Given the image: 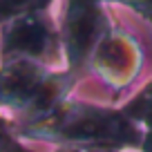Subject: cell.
Masks as SVG:
<instances>
[{"mask_svg": "<svg viewBox=\"0 0 152 152\" xmlns=\"http://www.w3.org/2000/svg\"><path fill=\"white\" fill-rule=\"evenodd\" d=\"M119 105L141 130V134H143L141 152H152V76L148 81H143Z\"/></svg>", "mask_w": 152, "mask_h": 152, "instance_id": "8992f818", "label": "cell"}, {"mask_svg": "<svg viewBox=\"0 0 152 152\" xmlns=\"http://www.w3.org/2000/svg\"><path fill=\"white\" fill-rule=\"evenodd\" d=\"M78 83L69 69L27 58L0 61V112L14 123L43 119L74 96Z\"/></svg>", "mask_w": 152, "mask_h": 152, "instance_id": "7a4b0ae2", "label": "cell"}, {"mask_svg": "<svg viewBox=\"0 0 152 152\" xmlns=\"http://www.w3.org/2000/svg\"><path fill=\"white\" fill-rule=\"evenodd\" d=\"M145 67V49L130 29L116 20L107 29L87 63V76L105 87L114 99L132 94Z\"/></svg>", "mask_w": 152, "mask_h": 152, "instance_id": "277c9868", "label": "cell"}, {"mask_svg": "<svg viewBox=\"0 0 152 152\" xmlns=\"http://www.w3.org/2000/svg\"><path fill=\"white\" fill-rule=\"evenodd\" d=\"M20 139L34 143H47L54 148L83 145L110 148L119 152H141L143 134L116 103H103L72 96L54 112L36 121L16 123Z\"/></svg>", "mask_w": 152, "mask_h": 152, "instance_id": "6da1fadb", "label": "cell"}, {"mask_svg": "<svg viewBox=\"0 0 152 152\" xmlns=\"http://www.w3.org/2000/svg\"><path fill=\"white\" fill-rule=\"evenodd\" d=\"M54 152H119L110 148H83V145H65V148H54Z\"/></svg>", "mask_w": 152, "mask_h": 152, "instance_id": "9c48e42d", "label": "cell"}, {"mask_svg": "<svg viewBox=\"0 0 152 152\" xmlns=\"http://www.w3.org/2000/svg\"><path fill=\"white\" fill-rule=\"evenodd\" d=\"M123 7H128L130 11H134L139 18L145 20L152 27V0H128V2H123Z\"/></svg>", "mask_w": 152, "mask_h": 152, "instance_id": "ba28073f", "label": "cell"}, {"mask_svg": "<svg viewBox=\"0 0 152 152\" xmlns=\"http://www.w3.org/2000/svg\"><path fill=\"white\" fill-rule=\"evenodd\" d=\"M54 2L36 0L34 7L0 27V61L27 58L65 69L58 16Z\"/></svg>", "mask_w": 152, "mask_h": 152, "instance_id": "3957f363", "label": "cell"}, {"mask_svg": "<svg viewBox=\"0 0 152 152\" xmlns=\"http://www.w3.org/2000/svg\"><path fill=\"white\" fill-rule=\"evenodd\" d=\"M0 152H34L27 141L20 139L16 123L7 119L2 112H0Z\"/></svg>", "mask_w": 152, "mask_h": 152, "instance_id": "52a82bcc", "label": "cell"}, {"mask_svg": "<svg viewBox=\"0 0 152 152\" xmlns=\"http://www.w3.org/2000/svg\"><path fill=\"white\" fill-rule=\"evenodd\" d=\"M58 7L61 9H56V16L65 69H69L83 81L87 76V63L92 58V52L107 34V29L116 23V18L112 16L110 5L94 0H69L61 2Z\"/></svg>", "mask_w": 152, "mask_h": 152, "instance_id": "5b68a950", "label": "cell"}]
</instances>
